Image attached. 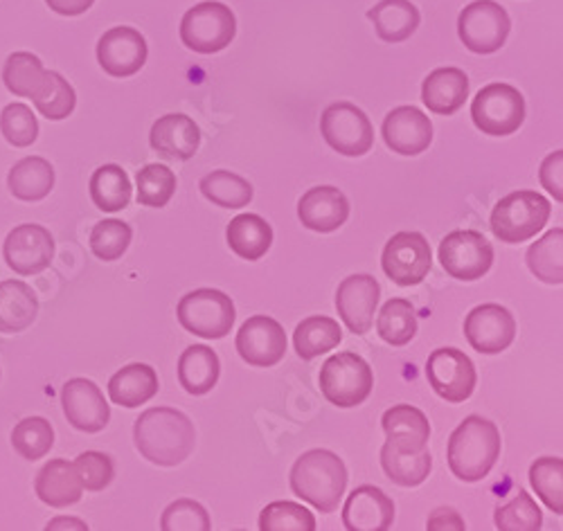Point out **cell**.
I'll return each instance as SVG.
<instances>
[{
    "instance_id": "37",
    "label": "cell",
    "mask_w": 563,
    "mask_h": 531,
    "mask_svg": "<svg viewBox=\"0 0 563 531\" xmlns=\"http://www.w3.org/2000/svg\"><path fill=\"white\" fill-rule=\"evenodd\" d=\"M45 75L48 70L43 68L41 59L32 53H14L8 57L3 68V81L10 92L19 95V98L34 100V95L41 90Z\"/></svg>"
},
{
    "instance_id": "12",
    "label": "cell",
    "mask_w": 563,
    "mask_h": 531,
    "mask_svg": "<svg viewBox=\"0 0 563 531\" xmlns=\"http://www.w3.org/2000/svg\"><path fill=\"white\" fill-rule=\"evenodd\" d=\"M427 378L438 397L449 403H462L476 390V367L455 347L435 350L427 363Z\"/></svg>"
},
{
    "instance_id": "1",
    "label": "cell",
    "mask_w": 563,
    "mask_h": 531,
    "mask_svg": "<svg viewBox=\"0 0 563 531\" xmlns=\"http://www.w3.org/2000/svg\"><path fill=\"white\" fill-rule=\"evenodd\" d=\"M140 455L156 466H178L192 455L197 432L190 417L176 408H152L140 414L133 428Z\"/></svg>"
},
{
    "instance_id": "19",
    "label": "cell",
    "mask_w": 563,
    "mask_h": 531,
    "mask_svg": "<svg viewBox=\"0 0 563 531\" xmlns=\"http://www.w3.org/2000/svg\"><path fill=\"white\" fill-rule=\"evenodd\" d=\"M464 335L476 352L500 354L514 343L516 322L505 307L483 305L466 316Z\"/></svg>"
},
{
    "instance_id": "28",
    "label": "cell",
    "mask_w": 563,
    "mask_h": 531,
    "mask_svg": "<svg viewBox=\"0 0 563 531\" xmlns=\"http://www.w3.org/2000/svg\"><path fill=\"white\" fill-rule=\"evenodd\" d=\"M225 236L234 255L257 262L268 253L273 244V228L260 214H240L230 221Z\"/></svg>"
},
{
    "instance_id": "24",
    "label": "cell",
    "mask_w": 563,
    "mask_h": 531,
    "mask_svg": "<svg viewBox=\"0 0 563 531\" xmlns=\"http://www.w3.org/2000/svg\"><path fill=\"white\" fill-rule=\"evenodd\" d=\"M152 150L169 161H190L201 144V131L183 113H169L152 126Z\"/></svg>"
},
{
    "instance_id": "23",
    "label": "cell",
    "mask_w": 563,
    "mask_h": 531,
    "mask_svg": "<svg viewBox=\"0 0 563 531\" xmlns=\"http://www.w3.org/2000/svg\"><path fill=\"white\" fill-rule=\"evenodd\" d=\"M395 520V502L379 487H358L343 507L350 531H386Z\"/></svg>"
},
{
    "instance_id": "47",
    "label": "cell",
    "mask_w": 563,
    "mask_h": 531,
    "mask_svg": "<svg viewBox=\"0 0 563 531\" xmlns=\"http://www.w3.org/2000/svg\"><path fill=\"white\" fill-rule=\"evenodd\" d=\"M0 131L14 147H30L38 137V122L30 107L14 102L0 113Z\"/></svg>"
},
{
    "instance_id": "34",
    "label": "cell",
    "mask_w": 563,
    "mask_h": 531,
    "mask_svg": "<svg viewBox=\"0 0 563 531\" xmlns=\"http://www.w3.org/2000/svg\"><path fill=\"white\" fill-rule=\"evenodd\" d=\"M90 199L104 212H120L131 201V182L122 167L104 165L90 176Z\"/></svg>"
},
{
    "instance_id": "48",
    "label": "cell",
    "mask_w": 563,
    "mask_h": 531,
    "mask_svg": "<svg viewBox=\"0 0 563 531\" xmlns=\"http://www.w3.org/2000/svg\"><path fill=\"white\" fill-rule=\"evenodd\" d=\"M75 471L81 479V487L86 491H102L111 485L115 475L113 460L100 451H86L75 462Z\"/></svg>"
},
{
    "instance_id": "46",
    "label": "cell",
    "mask_w": 563,
    "mask_h": 531,
    "mask_svg": "<svg viewBox=\"0 0 563 531\" xmlns=\"http://www.w3.org/2000/svg\"><path fill=\"white\" fill-rule=\"evenodd\" d=\"M262 531H313L316 518L298 502H271L260 516Z\"/></svg>"
},
{
    "instance_id": "53",
    "label": "cell",
    "mask_w": 563,
    "mask_h": 531,
    "mask_svg": "<svg viewBox=\"0 0 563 531\" xmlns=\"http://www.w3.org/2000/svg\"><path fill=\"white\" fill-rule=\"evenodd\" d=\"M48 529H88V527L86 522L75 518H55L53 522H48Z\"/></svg>"
},
{
    "instance_id": "30",
    "label": "cell",
    "mask_w": 563,
    "mask_h": 531,
    "mask_svg": "<svg viewBox=\"0 0 563 531\" xmlns=\"http://www.w3.org/2000/svg\"><path fill=\"white\" fill-rule=\"evenodd\" d=\"M38 313V300L25 281H0V333L25 331Z\"/></svg>"
},
{
    "instance_id": "15",
    "label": "cell",
    "mask_w": 563,
    "mask_h": 531,
    "mask_svg": "<svg viewBox=\"0 0 563 531\" xmlns=\"http://www.w3.org/2000/svg\"><path fill=\"white\" fill-rule=\"evenodd\" d=\"M240 356L255 367H273L287 354V333L268 316L249 318L238 333Z\"/></svg>"
},
{
    "instance_id": "9",
    "label": "cell",
    "mask_w": 563,
    "mask_h": 531,
    "mask_svg": "<svg viewBox=\"0 0 563 531\" xmlns=\"http://www.w3.org/2000/svg\"><path fill=\"white\" fill-rule=\"evenodd\" d=\"M511 21L503 5L494 0H476L466 5L457 19V34L464 47L476 55H492L505 45Z\"/></svg>"
},
{
    "instance_id": "4",
    "label": "cell",
    "mask_w": 563,
    "mask_h": 531,
    "mask_svg": "<svg viewBox=\"0 0 563 531\" xmlns=\"http://www.w3.org/2000/svg\"><path fill=\"white\" fill-rule=\"evenodd\" d=\"M550 201L532 189L511 191L492 212V232L503 244H523L541 232L550 219Z\"/></svg>"
},
{
    "instance_id": "45",
    "label": "cell",
    "mask_w": 563,
    "mask_h": 531,
    "mask_svg": "<svg viewBox=\"0 0 563 531\" xmlns=\"http://www.w3.org/2000/svg\"><path fill=\"white\" fill-rule=\"evenodd\" d=\"M543 524L541 509L528 491H519L496 509V527L503 531H537Z\"/></svg>"
},
{
    "instance_id": "7",
    "label": "cell",
    "mask_w": 563,
    "mask_h": 531,
    "mask_svg": "<svg viewBox=\"0 0 563 531\" xmlns=\"http://www.w3.org/2000/svg\"><path fill=\"white\" fill-rule=\"evenodd\" d=\"M472 120L487 135H511L521 129L526 120L523 95L509 84H489L476 95Z\"/></svg>"
},
{
    "instance_id": "38",
    "label": "cell",
    "mask_w": 563,
    "mask_h": 531,
    "mask_svg": "<svg viewBox=\"0 0 563 531\" xmlns=\"http://www.w3.org/2000/svg\"><path fill=\"white\" fill-rule=\"evenodd\" d=\"M377 329L388 345L393 347L408 345L417 333V311L410 305V300L393 298L390 302H386L377 320Z\"/></svg>"
},
{
    "instance_id": "44",
    "label": "cell",
    "mask_w": 563,
    "mask_h": 531,
    "mask_svg": "<svg viewBox=\"0 0 563 531\" xmlns=\"http://www.w3.org/2000/svg\"><path fill=\"white\" fill-rule=\"evenodd\" d=\"M131 228L124 221L107 219L90 232V251L102 262L120 259L131 244Z\"/></svg>"
},
{
    "instance_id": "10",
    "label": "cell",
    "mask_w": 563,
    "mask_h": 531,
    "mask_svg": "<svg viewBox=\"0 0 563 531\" xmlns=\"http://www.w3.org/2000/svg\"><path fill=\"white\" fill-rule=\"evenodd\" d=\"M320 131L334 152L350 158L365 156L374 144L372 122L358 107L350 102L327 107L320 120Z\"/></svg>"
},
{
    "instance_id": "2",
    "label": "cell",
    "mask_w": 563,
    "mask_h": 531,
    "mask_svg": "<svg viewBox=\"0 0 563 531\" xmlns=\"http://www.w3.org/2000/svg\"><path fill=\"white\" fill-rule=\"evenodd\" d=\"M500 455V432L483 417H466L451 434L446 460L455 477L481 482L489 475Z\"/></svg>"
},
{
    "instance_id": "41",
    "label": "cell",
    "mask_w": 563,
    "mask_h": 531,
    "mask_svg": "<svg viewBox=\"0 0 563 531\" xmlns=\"http://www.w3.org/2000/svg\"><path fill=\"white\" fill-rule=\"evenodd\" d=\"M137 203L147 208H165L176 191V174L165 165H147L135 174Z\"/></svg>"
},
{
    "instance_id": "40",
    "label": "cell",
    "mask_w": 563,
    "mask_h": 531,
    "mask_svg": "<svg viewBox=\"0 0 563 531\" xmlns=\"http://www.w3.org/2000/svg\"><path fill=\"white\" fill-rule=\"evenodd\" d=\"M34 107L38 113L48 120H66L77 104V95L73 86L55 70H48L41 90L34 95Z\"/></svg>"
},
{
    "instance_id": "8",
    "label": "cell",
    "mask_w": 563,
    "mask_h": 531,
    "mask_svg": "<svg viewBox=\"0 0 563 531\" xmlns=\"http://www.w3.org/2000/svg\"><path fill=\"white\" fill-rule=\"evenodd\" d=\"M178 322L195 335L219 341L234 324V305L217 288H199L178 302Z\"/></svg>"
},
{
    "instance_id": "11",
    "label": "cell",
    "mask_w": 563,
    "mask_h": 531,
    "mask_svg": "<svg viewBox=\"0 0 563 531\" xmlns=\"http://www.w3.org/2000/svg\"><path fill=\"white\" fill-rule=\"evenodd\" d=\"M440 264L455 279L476 281L492 268L494 248L476 230H455L440 244Z\"/></svg>"
},
{
    "instance_id": "36",
    "label": "cell",
    "mask_w": 563,
    "mask_h": 531,
    "mask_svg": "<svg viewBox=\"0 0 563 531\" xmlns=\"http://www.w3.org/2000/svg\"><path fill=\"white\" fill-rule=\"evenodd\" d=\"M532 275L545 284L563 281V230L554 228L528 251Z\"/></svg>"
},
{
    "instance_id": "22",
    "label": "cell",
    "mask_w": 563,
    "mask_h": 531,
    "mask_svg": "<svg viewBox=\"0 0 563 531\" xmlns=\"http://www.w3.org/2000/svg\"><path fill=\"white\" fill-rule=\"evenodd\" d=\"M298 217L313 232H334L350 217V201L339 187L320 185L309 189L298 203Z\"/></svg>"
},
{
    "instance_id": "26",
    "label": "cell",
    "mask_w": 563,
    "mask_h": 531,
    "mask_svg": "<svg viewBox=\"0 0 563 531\" xmlns=\"http://www.w3.org/2000/svg\"><path fill=\"white\" fill-rule=\"evenodd\" d=\"M468 98V77L460 68H438L421 86V100L438 115H453Z\"/></svg>"
},
{
    "instance_id": "35",
    "label": "cell",
    "mask_w": 563,
    "mask_h": 531,
    "mask_svg": "<svg viewBox=\"0 0 563 531\" xmlns=\"http://www.w3.org/2000/svg\"><path fill=\"white\" fill-rule=\"evenodd\" d=\"M201 191L208 201L225 210H242L253 201V187L242 176L217 169L201 180Z\"/></svg>"
},
{
    "instance_id": "50",
    "label": "cell",
    "mask_w": 563,
    "mask_h": 531,
    "mask_svg": "<svg viewBox=\"0 0 563 531\" xmlns=\"http://www.w3.org/2000/svg\"><path fill=\"white\" fill-rule=\"evenodd\" d=\"M539 178L556 201H563V152H554L543 161Z\"/></svg>"
},
{
    "instance_id": "3",
    "label": "cell",
    "mask_w": 563,
    "mask_h": 531,
    "mask_svg": "<svg viewBox=\"0 0 563 531\" xmlns=\"http://www.w3.org/2000/svg\"><path fill=\"white\" fill-rule=\"evenodd\" d=\"M347 487V468L332 451H309L291 468V489L320 513H332Z\"/></svg>"
},
{
    "instance_id": "27",
    "label": "cell",
    "mask_w": 563,
    "mask_h": 531,
    "mask_svg": "<svg viewBox=\"0 0 563 531\" xmlns=\"http://www.w3.org/2000/svg\"><path fill=\"white\" fill-rule=\"evenodd\" d=\"M158 392V374L154 367L133 363L122 367L109 380V397L122 408H140Z\"/></svg>"
},
{
    "instance_id": "18",
    "label": "cell",
    "mask_w": 563,
    "mask_h": 531,
    "mask_svg": "<svg viewBox=\"0 0 563 531\" xmlns=\"http://www.w3.org/2000/svg\"><path fill=\"white\" fill-rule=\"evenodd\" d=\"M62 406L68 423L81 432H100L111 419L102 390L88 378H73L64 385Z\"/></svg>"
},
{
    "instance_id": "17",
    "label": "cell",
    "mask_w": 563,
    "mask_h": 531,
    "mask_svg": "<svg viewBox=\"0 0 563 531\" xmlns=\"http://www.w3.org/2000/svg\"><path fill=\"white\" fill-rule=\"evenodd\" d=\"M150 47L133 27H113L98 43V62L111 77H131L147 64Z\"/></svg>"
},
{
    "instance_id": "43",
    "label": "cell",
    "mask_w": 563,
    "mask_h": 531,
    "mask_svg": "<svg viewBox=\"0 0 563 531\" xmlns=\"http://www.w3.org/2000/svg\"><path fill=\"white\" fill-rule=\"evenodd\" d=\"M382 425L388 438H404V440H415L424 444H429V438H431V423L427 414L406 403L390 408L384 414Z\"/></svg>"
},
{
    "instance_id": "25",
    "label": "cell",
    "mask_w": 563,
    "mask_h": 531,
    "mask_svg": "<svg viewBox=\"0 0 563 531\" xmlns=\"http://www.w3.org/2000/svg\"><path fill=\"white\" fill-rule=\"evenodd\" d=\"M34 491L41 502L62 509V507L77 505L81 500L84 487L75 471V464L59 457V460H51L38 471Z\"/></svg>"
},
{
    "instance_id": "49",
    "label": "cell",
    "mask_w": 563,
    "mask_h": 531,
    "mask_svg": "<svg viewBox=\"0 0 563 531\" xmlns=\"http://www.w3.org/2000/svg\"><path fill=\"white\" fill-rule=\"evenodd\" d=\"M161 527L165 531H208L210 518L203 505L183 498L165 509Z\"/></svg>"
},
{
    "instance_id": "33",
    "label": "cell",
    "mask_w": 563,
    "mask_h": 531,
    "mask_svg": "<svg viewBox=\"0 0 563 531\" xmlns=\"http://www.w3.org/2000/svg\"><path fill=\"white\" fill-rule=\"evenodd\" d=\"M343 341V331L334 318L311 316L305 318L294 333V345L300 358L311 361L320 354L332 352Z\"/></svg>"
},
{
    "instance_id": "39",
    "label": "cell",
    "mask_w": 563,
    "mask_h": 531,
    "mask_svg": "<svg viewBox=\"0 0 563 531\" xmlns=\"http://www.w3.org/2000/svg\"><path fill=\"white\" fill-rule=\"evenodd\" d=\"M12 444L14 451L27 460V462H38L51 453L55 446V430L48 419L43 417H27L19 425H14L12 432Z\"/></svg>"
},
{
    "instance_id": "52",
    "label": "cell",
    "mask_w": 563,
    "mask_h": 531,
    "mask_svg": "<svg viewBox=\"0 0 563 531\" xmlns=\"http://www.w3.org/2000/svg\"><path fill=\"white\" fill-rule=\"evenodd\" d=\"M45 3L62 16H79L86 10H90V5L96 3V0H45Z\"/></svg>"
},
{
    "instance_id": "29",
    "label": "cell",
    "mask_w": 563,
    "mask_h": 531,
    "mask_svg": "<svg viewBox=\"0 0 563 531\" xmlns=\"http://www.w3.org/2000/svg\"><path fill=\"white\" fill-rule=\"evenodd\" d=\"M8 185H10V191L19 201L34 203V201L45 199L53 191L55 169L45 158L30 156V158L19 161L10 169Z\"/></svg>"
},
{
    "instance_id": "16",
    "label": "cell",
    "mask_w": 563,
    "mask_h": 531,
    "mask_svg": "<svg viewBox=\"0 0 563 531\" xmlns=\"http://www.w3.org/2000/svg\"><path fill=\"white\" fill-rule=\"evenodd\" d=\"M379 298L382 286L372 275H350L341 281L336 291V309L352 333L363 335L372 329Z\"/></svg>"
},
{
    "instance_id": "14",
    "label": "cell",
    "mask_w": 563,
    "mask_h": 531,
    "mask_svg": "<svg viewBox=\"0 0 563 531\" xmlns=\"http://www.w3.org/2000/svg\"><path fill=\"white\" fill-rule=\"evenodd\" d=\"M5 262L19 275H38L55 257V239L43 225L23 223L5 239Z\"/></svg>"
},
{
    "instance_id": "32",
    "label": "cell",
    "mask_w": 563,
    "mask_h": 531,
    "mask_svg": "<svg viewBox=\"0 0 563 531\" xmlns=\"http://www.w3.org/2000/svg\"><path fill=\"white\" fill-rule=\"evenodd\" d=\"M379 38L388 43H401L415 34L419 27V10L410 0H382L367 12Z\"/></svg>"
},
{
    "instance_id": "31",
    "label": "cell",
    "mask_w": 563,
    "mask_h": 531,
    "mask_svg": "<svg viewBox=\"0 0 563 531\" xmlns=\"http://www.w3.org/2000/svg\"><path fill=\"white\" fill-rule=\"evenodd\" d=\"M219 356L206 345L187 347L178 361V380L183 390L195 397L208 395L219 380Z\"/></svg>"
},
{
    "instance_id": "6",
    "label": "cell",
    "mask_w": 563,
    "mask_h": 531,
    "mask_svg": "<svg viewBox=\"0 0 563 531\" xmlns=\"http://www.w3.org/2000/svg\"><path fill=\"white\" fill-rule=\"evenodd\" d=\"M238 32V21L223 3H199L183 16L180 38L195 53L214 55L230 45Z\"/></svg>"
},
{
    "instance_id": "21",
    "label": "cell",
    "mask_w": 563,
    "mask_h": 531,
    "mask_svg": "<svg viewBox=\"0 0 563 531\" xmlns=\"http://www.w3.org/2000/svg\"><path fill=\"white\" fill-rule=\"evenodd\" d=\"M384 140L399 156H419L433 142V124L415 107H399L384 120Z\"/></svg>"
},
{
    "instance_id": "51",
    "label": "cell",
    "mask_w": 563,
    "mask_h": 531,
    "mask_svg": "<svg viewBox=\"0 0 563 531\" xmlns=\"http://www.w3.org/2000/svg\"><path fill=\"white\" fill-rule=\"evenodd\" d=\"M429 529L433 531H444V529H455V531H462L464 529V520L460 518V513L455 509H449V507H440L431 513L429 518Z\"/></svg>"
},
{
    "instance_id": "5",
    "label": "cell",
    "mask_w": 563,
    "mask_h": 531,
    "mask_svg": "<svg viewBox=\"0 0 563 531\" xmlns=\"http://www.w3.org/2000/svg\"><path fill=\"white\" fill-rule=\"evenodd\" d=\"M374 388V374L367 361L354 352L327 358L320 369V390L324 399L339 408L361 406Z\"/></svg>"
},
{
    "instance_id": "20",
    "label": "cell",
    "mask_w": 563,
    "mask_h": 531,
    "mask_svg": "<svg viewBox=\"0 0 563 531\" xmlns=\"http://www.w3.org/2000/svg\"><path fill=\"white\" fill-rule=\"evenodd\" d=\"M382 466L399 487H419L433 468V457L424 442L388 438L382 449Z\"/></svg>"
},
{
    "instance_id": "42",
    "label": "cell",
    "mask_w": 563,
    "mask_h": 531,
    "mask_svg": "<svg viewBox=\"0 0 563 531\" xmlns=\"http://www.w3.org/2000/svg\"><path fill=\"white\" fill-rule=\"evenodd\" d=\"M530 482L537 496L556 513H563V462L559 457H541L530 468Z\"/></svg>"
},
{
    "instance_id": "13",
    "label": "cell",
    "mask_w": 563,
    "mask_h": 531,
    "mask_svg": "<svg viewBox=\"0 0 563 531\" xmlns=\"http://www.w3.org/2000/svg\"><path fill=\"white\" fill-rule=\"evenodd\" d=\"M433 264L431 246L424 234L419 232H399L395 234L382 257L384 273L399 286H415L424 281Z\"/></svg>"
}]
</instances>
